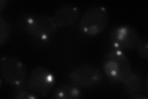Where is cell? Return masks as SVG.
Wrapping results in <instances>:
<instances>
[{
  "mask_svg": "<svg viewBox=\"0 0 148 99\" xmlns=\"http://www.w3.org/2000/svg\"><path fill=\"white\" fill-rule=\"evenodd\" d=\"M52 17L58 27H70L77 24L81 15L78 7L67 4L59 7Z\"/></svg>",
  "mask_w": 148,
  "mask_h": 99,
  "instance_id": "cell-8",
  "label": "cell"
},
{
  "mask_svg": "<svg viewBox=\"0 0 148 99\" xmlns=\"http://www.w3.org/2000/svg\"><path fill=\"white\" fill-rule=\"evenodd\" d=\"M103 72L96 65L82 64L73 69L69 74L71 82L78 87L84 89L95 87L103 80Z\"/></svg>",
  "mask_w": 148,
  "mask_h": 99,
  "instance_id": "cell-5",
  "label": "cell"
},
{
  "mask_svg": "<svg viewBox=\"0 0 148 99\" xmlns=\"http://www.w3.org/2000/svg\"><path fill=\"white\" fill-rule=\"evenodd\" d=\"M132 98H138V99H147V97L142 95L141 93L140 94H138V95H136V96H134L133 97H131Z\"/></svg>",
  "mask_w": 148,
  "mask_h": 99,
  "instance_id": "cell-15",
  "label": "cell"
},
{
  "mask_svg": "<svg viewBox=\"0 0 148 99\" xmlns=\"http://www.w3.org/2000/svg\"><path fill=\"white\" fill-rule=\"evenodd\" d=\"M103 70L108 79L112 82H123L132 71L130 63L123 51L112 49L105 55Z\"/></svg>",
  "mask_w": 148,
  "mask_h": 99,
  "instance_id": "cell-1",
  "label": "cell"
},
{
  "mask_svg": "<svg viewBox=\"0 0 148 99\" xmlns=\"http://www.w3.org/2000/svg\"><path fill=\"white\" fill-rule=\"evenodd\" d=\"M110 16L107 9L103 6L91 7L83 13L80 20L81 31L88 36H95L105 30Z\"/></svg>",
  "mask_w": 148,
  "mask_h": 99,
  "instance_id": "cell-4",
  "label": "cell"
},
{
  "mask_svg": "<svg viewBox=\"0 0 148 99\" xmlns=\"http://www.w3.org/2000/svg\"><path fill=\"white\" fill-rule=\"evenodd\" d=\"M38 97V96L32 92L27 86L17 90V93L14 96V98L16 99H34Z\"/></svg>",
  "mask_w": 148,
  "mask_h": 99,
  "instance_id": "cell-12",
  "label": "cell"
},
{
  "mask_svg": "<svg viewBox=\"0 0 148 99\" xmlns=\"http://www.w3.org/2000/svg\"><path fill=\"white\" fill-rule=\"evenodd\" d=\"M0 74L4 81L16 90L27 87L26 68L24 64L16 58L9 56L1 58Z\"/></svg>",
  "mask_w": 148,
  "mask_h": 99,
  "instance_id": "cell-3",
  "label": "cell"
},
{
  "mask_svg": "<svg viewBox=\"0 0 148 99\" xmlns=\"http://www.w3.org/2000/svg\"><path fill=\"white\" fill-rule=\"evenodd\" d=\"M24 24L26 32L32 38L43 43L51 39L58 29L53 17L43 14L27 15Z\"/></svg>",
  "mask_w": 148,
  "mask_h": 99,
  "instance_id": "cell-2",
  "label": "cell"
},
{
  "mask_svg": "<svg viewBox=\"0 0 148 99\" xmlns=\"http://www.w3.org/2000/svg\"><path fill=\"white\" fill-rule=\"evenodd\" d=\"M145 85V91H146V92L147 93V78L146 79Z\"/></svg>",
  "mask_w": 148,
  "mask_h": 99,
  "instance_id": "cell-16",
  "label": "cell"
},
{
  "mask_svg": "<svg viewBox=\"0 0 148 99\" xmlns=\"http://www.w3.org/2000/svg\"><path fill=\"white\" fill-rule=\"evenodd\" d=\"M54 74L48 68L38 66L32 70L27 76V86L38 97H45L55 84Z\"/></svg>",
  "mask_w": 148,
  "mask_h": 99,
  "instance_id": "cell-6",
  "label": "cell"
},
{
  "mask_svg": "<svg viewBox=\"0 0 148 99\" xmlns=\"http://www.w3.org/2000/svg\"><path fill=\"white\" fill-rule=\"evenodd\" d=\"M109 40L113 48L121 51L136 48L141 39L138 32L130 25H120L110 31Z\"/></svg>",
  "mask_w": 148,
  "mask_h": 99,
  "instance_id": "cell-7",
  "label": "cell"
},
{
  "mask_svg": "<svg viewBox=\"0 0 148 99\" xmlns=\"http://www.w3.org/2000/svg\"><path fill=\"white\" fill-rule=\"evenodd\" d=\"M82 97L80 87L75 84L66 83L58 87L53 93L51 98L59 99H75Z\"/></svg>",
  "mask_w": 148,
  "mask_h": 99,
  "instance_id": "cell-10",
  "label": "cell"
},
{
  "mask_svg": "<svg viewBox=\"0 0 148 99\" xmlns=\"http://www.w3.org/2000/svg\"><path fill=\"white\" fill-rule=\"evenodd\" d=\"M137 52L143 59H148V41L147 39L141 40L137 46Z\"/></svg>",
  "mask_w": 148,
  "mask_h": 99,
  "instance_id": "cell-13",
  "label": "cell"
},
{
  "mask_svg": "<svg viewBox=\"0 0 148 99\" xmlns=\"http://www.w3.org/2000/svg\"><path fill=\"white\" fill-rule=\"evenodd\" d=\"M124 91L130 97L141 93L144 88V82L141 74L138 71H131L124 80Z\"/></svg>",
  "mask_w": 148,
  "mask_h": 99,
  "instance_id": "cell-9",
  "label": "cell"
},
{
  "mask_svg": "<svg viewBox=\"0 0 148 99\" xmlns=\"http://www.w3.org/2000/svg\"><path fill=\"white\" fill-rule=\"evenodd\" d=\"M8 3V1H6V0H1V1H0V12H1L3 11L4 6H6Z\"/></svg>",
  "mask_w": 148,
  "mask_h": 99,
  "instance_id": "cell-14",
  "label": "cell"
},
{
  "mask_svg": "<svg viewBox=\"0 0 148 99\" xmlns=\"http://www.w3.org/2000/svg\"><path fill=\"white\" fill-rule=\"evenodd\" d=\"M11 32L10 24L4 19L2 15L0 16V45H3L9 39Z\"/></svg>",
  "mask_w": 148,
  "mask_h": 99,
  "instance_id": "cell-11",
  "label": "cell"
}]
</instances>
